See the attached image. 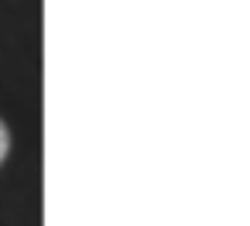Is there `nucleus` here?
I'll use <instances>...</instances> for the list:
<instances>
[{
	"label": "nucleus",
	"mask_w": 250,
	"mask_h": 226,
	"mask_svg": "<svg viewBox=\"0 0 250 226\" xmlns=\"http://www.w3.org/2000/svg\"><path fill=\"white\" fill-rule=\"evenodd\" d=\"M7 151H11V134H7V127H4V120H0V161L7 158Z\"/></svg>",
	"instance_id": "1"
}]
</instances>
